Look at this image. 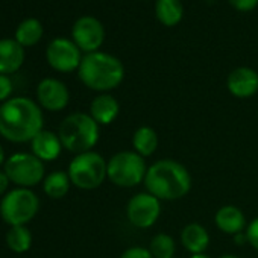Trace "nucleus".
Returning a JSON list of instances; mask_svg holds the SVG:
<instances>
[{"label":"nucleus","mask_w":258,"mask_h":258,"mask_svg":"<svg viewBox=\"0 0 258 258\" xmlns=\"http://www.w3.org/2000/svg\"><path fill=\"white\" fill-rule=\"evenodd\" d=\"M38 196L29 190L19 187L8 191L0 202V216L11 226H20L29 223L38 213Z\"/></svg>","instance_id":"7"},{"label":"nucleus","mask_w":258,"mask_h":258,"mask_svg":"<svg viewBox=\"0 0 258 258\" xmlns=\"http://www.w3.org/2000/svg\"><path fill=\"white\" fill-rule=\"evenodd\" d=\"M228 2L232 5V8H235L237 11H241V13L252 11L258 5V0H228Z\"/></svg>","instance_id":"28"},{"label":"nucleus","mask_w":258,"mask_h":258,"mask_svg":"<svg viewBox=\"0 0 258 258\" xmlns=\"http://www.w3.org/2000/svg\"><path fill=\"white\" fill-rule=\"evenodd\" d=\"M173 258H175V256H173Z\"/></svg>","instance_id":"33"},{"label":"nucleus","mask_w":258,"mask_h":258,"mask_svg":"<svg viewBox=\"0 0 258 258\" xmlns=\"http://www.w3.org/2000/svg\"><path fill=\"white\" fill-rule=\"evenodd\" d=\"M161 201L152 196L151 193H139L131 201L127 202L126 207V216L127 220L131 222L136 228L146 229L155 225L161 214Z\"/></svg>","instance_id":"9"},{"label":"nucleus","mask_w":258,"mask_h":258,"mask_svg":"<svg viewBox=\"0 0 258 258\" xmlns=\"http://www.w3.org/2000/svg\"><path fill=\"white\" fill-rule=\"evenodd\" d=\"M31 149H32V154L43 163L53 161L59 157L62 151V143L58 134L47 131V129H43V131L38 133L31 142Z\"/></svg>","instance_id":"14"},{"label":"nucleus","mask_w":258,"mask_h":258,"mask_svg":"<svg viewBox=\"0 0 258 258\" xmlns=\"http://www.w3.org/2000/svg\"><path fill=\"white\" fill-rule=\"evenodd\" d=\"M37 99L41 108L47 111H61L69 105L70 93L64 82L55 78H46L37 87Z\"/></svg>","instance_id":"12"},{"label":"nucleus","mask_w":258,"mask_h":258,"mask_svg":"<svg viewBox=\"0 0 258 258\" xmlns=\"http://www.w3.org/2000/svg\"><path fill=\"white\" fill-rule=\"evenodd\" d=\"M25 62V47L16 40H0V75L16 73Z\"/></svg>","instance_id":"15"},{"label":"nucleus","mask_w":258,"mask_h":258,"mask_svg":"<svg viewBox=\"0 0 258 258\" xmlns=\"http://www.w3.org/2000/svg\"><path fill=\"white\" fill-rule=\"evenodd\" d=\"M158 145H160L158 134H157L155 129L151 127V126H140L133 136L134 151L139 155H142L143 158L151 157L152 154H155V151L158 149Z\"/></svg>","instance_id":"19"},{"label":"nucleus","mask_w":258,"mask_h":258,"mask_svg":"<svg viewBox=\"0 0 258 258\" xmlns=\"http://www.w3.org/2000/svg\"><path fill=\"white\" fill-rule=\"evenodd\" d=\"M214 222L216 226L228 235H237L243 232L246 226V217L243 211L234 205H225L219 208L214 216Z\"/></svg>","instance_id":"16"},{"label":"nucleus","mask_w":258,"mask_h":258,"mask_svg":"<svg viewBox=\"0 0 258 258\" xmlns=\"http://www.w3.org/2000/svg\"><path fill=\"white\" fill-rule=\"evenodd\" d=\"M220 258H240V256H237V255H229V253H228V255H222Z\"/></svg>","instance_id":"32"},{"label":"nucleus","mask_w":258,"mask_h":258,"mask_svg":"<svg viewBox=\"0 0 258 258\" xmlns=\"http://www.w3.org/2000/svg\"><path fill=\"white\" fill-rule=\"evenodd\" d=\"M10 178L7 176L5 172L0 170V196H5L7 191H8V187H10Z\"/></svg>","instance_id":"29"},{"label":"nucleus","mask_w":258,"mask_h":258,"mask_svg":"<svg viewBox=\"0 0 258 258\" xmlns=\"http://www.w3.org/2000/svg\"><path fill=\"white\" fill-rule=\"evenodd\" d=\"M7 244L13 252L17 253L26 252L32 244V235L31 231L26 228V225L11 226V229L7 234Z\"/></svg>","instance_id":"23"},{"label":"nucleus","mask_w":258,"mask_h":258,"mask_svg":"<svg viewBox=\"0 0 258 258\" xmlns=\"http://www.w3.org/2000/svg\"><path fill=\"white\" fill-rule=\"evenodd\" d=\"M120 112V105L111 94H99L90 105V115L97 124H111Z\"/></svg>","instance_id":"17"},{"label":"nucleus","mask_w":258,"mask_h":258,"mask_svg":"<svg viewBox=\"0 0 258 258\" xmlns=\"http://www.w3.org/2000/svg\"><path fill=\"white\" fill-rule=\"evenodd\" d=\"M78 75L85 87L94 91H109L121 84L124 67L114 55L97 50L82 56Z\"/></svg>","instance_id":"3"},{"label":"nucleus","mask_w":258,"mask_h":258,"mask_svg":"<svg viewBox=\"0 0 258 258\" xmlns=\"http://www.w3.org/2000/svg\"><path fill=\"white\" fill-rule=\"evenodd\" d=\"M190 258H210V256H208V255H207V253L204 252V253H193V255H191Z\"/></svg>","instance_id":"31"},{"label":"nucleus","mask_w":258,"mask_h":258,"mask_svg":"<svg viewBox=\"0 0 258 258\" xmlns=\"http://www.w3.org/2000/svg\"><path fill=\"white\" fill-rule=\"evenodd\" d=\"M246 238H247V243L255 249L258 250V217L253 219L247 228H246Z\"/></svg>","instance_id":"26"},{"label":"nucleus","mask_w":258,"mask_h":258,"mask_svg":"<svg viewBox=\"0 0 258 258\" xmlns=\"http://www.w3.org/2000/svg\"><path fill=\"white\" fill-rule=\"evenodd\" d=\"M146 161L136 151H123L108 161V179L123 188H131L145 182L148 173Z\"/></svg>","instance_id":"6"},{"label":"nucleus","mask_w":258,"mask_h":258,"mask_svg":"<svg viewBox=\"0 0 258 258\" xmlns=\"http://www.w3.org/2000/svg\"><path fill=\"white\" fill-rule=\"evenodd\" d=\"M43 131L41 106L29 97H13L0 106V136L13 143L32 142Z\"/></svg>","instance_id":"1"},{"label":"nucleus","mask_w":258,"mask_h":258,"mask_svg":"<svg viewBox=\"0 0 258 258\" xmlns=\"http://www.w3.org/2000/svg\"><path fill=\"white\" fill-rule=\"evenodd\" d=\"M13 93V81L7 75H0V102H7Z\"/></svg>","instance_id":"27"},{"label":"nucleus","mask_w":258,"mask_h":258,"mask_svg":"<svg viewBox=\"0 0 258 258\" xmlns=\"http://www.w3.org/2000/svg\"><path fill=\"white\" fill-rule=\"evenodd\" d=\"M120 258H154V255L151 253V250L148 247L143 246H133L127 247Z\"/></svg>","instance_id":"25"},{"label":"nucleus","mask_w":258,"mask_h":258,"mask_svg":"<svg viewBox=\"0 0 258 258\" xmlns=\"http://www.w3.org/2000/svg\"><path fill=\"white\" fill-rule=\"evenodd\" d=\"M226 87L235 97H250L258 91V73L249 67H238L228 75Z\"/></svg>","instance_id":"13"},{"label":"nucleus","mask_w":258,"mask_h":258,"mask_svg":"<svg viewBox=\"0 0 258 258\" xmlns=\"http://www.w3.org/2000/svg\"><path fill=\"white\" fill-rule=\"evenodd\" d=\"M10 181L19 187L29 188L44 179V163L34 154L19 152L5 161V170Z\"/></svg>","instance_id":"8"},{"label":"nucleus","mask_w":258,"mask_h":258,"mask_svg":"<svg viewBox=\"0 0 258 258\" xmlns=\"http://www.w3.org/2000/svg\"><path fill=\"white\" fill-rule=\"evenodd\" d=\"M145 185L148 193L160 201H178L188 195L191 176L181 163L160 160L148 169Z\"/></svg>","instance_id":"2"},{"label":"nucleus","mask_w":258,"mask_h":258,"mask_svg":"<svg viewBox=\"0 0 258 258\" xmlns=\"http://www.w3.org/2000/svg\"><path fill=\"white\" fill-rule=\"evenodd\" d=\"M72 37L75 44L85 53L97 52L105 40L103 25L91 16H84L78 19L72 29Z\"/></svg>","instance_id":"11"},{"label":"nucleus","mask_w":258,"mask_h":258,"mask_svg":"<svg viewBox=\"0 0 258 258\" xmlns=\"http://www.w3.org/2000/svg\"><path fill=\"white\" fill-rule=\"evenodd\" d=\"M70 185H72V181H70L69 173L61 172V170L52 172L50 175H47L44 178V182H43L44 193L49 198H52V199H61V198H64L69 193Z\"/></svg>","instance_id":"22"},{"label":"nucleus","mask_w":258,"mask_h":258,"mask_svg":"<svg viewBox=\"0 0 258 258\" xmlns=\"http://www.w3.org/2000/svg\"><path fill=\"white\" fill-rule=\"evenodd\" d=\"M43 34H44V28L41 22L32 17V19L23 20L19 25L14 40L23 47H31V46H35L43 38Z\"/></svg>","instance_id":"21"},{"label":"nucleus","mask_w":258,"mask_h":258,"mask_svg":"<svg viewBox=\"0 0 258 258\" xmlns=\"http://www.w3.org/2000/svg\"><path fill=\"white\" fill-rule=\"evenodd\" d=\"M46 58L49 66L61 73H70L79 69L82 61L81 49L75 44V41L67 38L52 40L47 46Z\"/></svg>","instance_id":"10"},{"label":"nucleus","mask_w":258,"mask_h":258,"mask_svg":"<svg viewBox=\"0 0 258 258\" xmlns=\"http://www.w3.org/2000/svg\"><path fill=\"white\" fill-rule=\"evenodd\" d=\"M182 246L193 253H204L210 244V235L207 229L199 223H188L181 232Z\"/></svg>","instance_id":"18"},{"label":"nucleus","mask_w":258,"mask_h":258,"mask_svg":"<svg viewBox=\"0 0 258 258\" xmlns=\"http://www.w3.org/2000/svg\"><path fill=\"white\" fill-rule=\"evenodd\" d=\"M99 124L85 112H73L59 124L58 136L62 148L79 155L90 152L99 142Z\"/></svg>","instance_id":"4"},{"label":"nucleus","mask_w":258,"mask_h":258,"mask_svg":"<svg viewBox=\"0 0 258 258\" xmlns=\"http://www.w3.org/2000/svg\"><path fill=\"white\" fill-rule=\"evenodd\" d=\"M155 16L164 26H175L184 17V7L181 0H157Z\"/></svg>","instance_id":"20"},{"label":"nucleus","mask_w":258,"mask_h":258,"mask_svg":"<svg viewBox=\"0 0 258 258\" xmlns=\"http://www.w3.org/2000/svg\"><path fill=\"white\" fill-rule=\"evenodd\" d=\"M5 163V151H4V146L0 145V166Z\"/></svg>","instance_id":"30"},{"label":"nucleus","mask_w":258,"mask_h":258,"mask_svg":"<svg viewBox=\"0 0 258 258\" xmlns=\"http://www.w3.org/2000/svg\"><path fill=\"white\" fill-rule=\"evenodd\" d=\"M149 250L154 255V258H173L176 244L169 234L160 232L151 240Z\"/></svg>","instance_id":"24"},{"label":"nucleus","mask_w":258,"mask_h":258,"mask_svg":"<svg viewBox=\"0 0 258 258\" xmlns=\"http://www.w3.org/2000/svg\"><path fill=\"white\" fill-rule=\"evenodd\" d=\"M108 163L105 158L94 152H84L76 155L69 166V176L75 187L81 190H94L108 178Z\"/></svg>","instance_id":"5"}]
</instances>
